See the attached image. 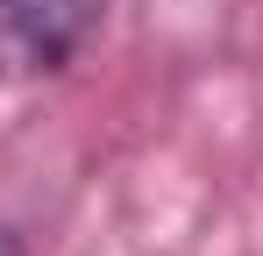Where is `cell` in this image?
I'll use <instances>...</instances> for the list:
<instances>
[{
	"label": "cell",
	"mask_w": 263,
	"mask_h": 256,
	"mask_svg": "<svg viewBox=\"0 0 263 256\" xmlns=\"http://www.w3.org/2000/svg\"><path fill=\"white\" fill-rule=\"evenodd\" d=\"M107 0H0V79H50L92 43Z\"/></svg>",
	"instance_id": "cell-1"
},
{
	"label": "cell",
	"mask_w": 263,
	"mask_h": 256,
	"mask_svg": "<svg viewBox=\"0 0 263 256\" xmlns=\"http://www.w3.org/2000/svg\"><path fill=\"white\" fill-rule=\"evenodd\" d=\"M0 256H22V242L7 235V221H0Z\"/></svg>",
	"instance_id": "cell-2"
}]
</instances>
